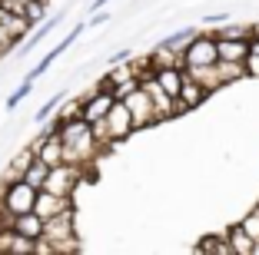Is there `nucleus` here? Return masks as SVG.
Returning <instances> with one entry per match:
<instances>
[{
	"mask_svg": "<svg viewBox=\"0 0 259 255\" xmlns=\"http://www.w3.org/2000/svg\"><path fill=\"white\" fill-rule=\"evenodd\" d=\"M246 53H249V40H223V37H216V60L243 63Z\"/></svg>",
	"mask_w": 259,
	"mask_h": 255,
	"instance_id": "4468645a",
	"label": "nucleus"
},
{
	"mask_svg": "<svg viewBox=\"0 0 259 255\" xmlns=\"http://www.w3.org/2000/svg\"><path fill=\"white\" fill-rule=\"evenodd\" d=\"M83 27H87V23H76V27H73V30H70V33H67V37H63V40H60V43L54 46V50H47V57H44V60H40L37 67L30 70V73H27V80H33V83H37L40 76H44L47 70H50V67H54V63H57V57H60V53H67L70 46H73L76 40H80V33H83Z\"/></svg>",
	"mask_w": 259,
	"mask_h": 255,
	"instance_id": "9d476101",
	"label": "nucleus"
},
{
	"mask_svg": "<svg viewBox=\"0 0 259 255\" xmlns=\"http://www.w3.org/2000/svg\"><path fill=\"white\" fill-rule=\"evenodd\" d=\"M57 136H60V146H63V163H73V166H83V169H87L90 159L100 152L90 123L80 120V116L60 123V126H57Z\"/></svg>",
	"mask_w": 259,
	"mask_h": 255,
	"instance_id": "f257e3e1",
	"label": "nucleus"
},
{
	"mask_svg": "<svg viewBox=\"0 0 259 255\" xmlns=\"http://www.w3.org/2000/svg\"><path fill=\"white\" fill-rule=\"evenodd\" d=\"M30 163H33V149L27 146V149H23V152H17V159L10 163V169H7V179H20V176H23V169H27Z\"/></svg>",
	"mask_w": 259,
	"mask_h": 255,
	"instance_id": "5701e85b",
	"label": "nucleus"
},
{
	"mask_svg": "<svg viewBox=\"0 0 259 255\" xmlns=\"http://www.w3.org/2000/svg\"><path fill=\"white\" fill-rule=\"evenodd\" d=\"M110 106H113V93L103 90V86H97V90H93L90 96L80 99V120L97 123V120H103V116H107Z\"/></svg>",
	"mask_w": 259,
	"mask_h": 255,
	"instance_id": "1a4fd4ad",
	"label": "nucleus"
},
{
	"mask_svg": "<svg viewBox=\"0 0 259 255\" xmlns=\"http://www.w3.org/2000/svg\"><path fill=\"white\" fill-rule=\"evenodd\" d=\"M10 229H14L17 235H23V239H40V232H44V219L37 216V212H20V216H10Z\"/></svg>",
	"mask_w": 259,
	"mask_h": 255,
	"instance_id": "ddd939ff",
	"label": "nucleus"
},
{
	"mask_svg": "<svg viewBox=\"0 0 259 255\" xmlns=\"http://www.w3.org/2000/svg\"><path fill=\"white\" fill-rule=\"evenodd\" d=\"M30 90H33V80H23V83H20V86H17V90H14V93H10V96H7V103H4V106H7V110H10V113H14V110H17V106H20V103H23V99L30 96Z\"/></svg>",
	"mask_w": 259,
	"mask_h": 255,
	"instance_id": "b1692460",
	"label": "nucleus"
},
{
	"mask_svg": "<svg viewBox=\"0 0 259 255\" xmlns=\"http://www.w3.org/2000/svg\"><path fill=\"white\" fill-rule=\"evenodd\" d=\"M70 206H73L70 195H54V192H47V189H37V195H33V212H37L40 219H50V216H57V212L70 209Z\"/></svg>",
	"mask_w": 259,
	"mask_h": 255,
	"instance_id": "9b49d317",
	"label": "nucleus"
},
{
	"mask_svg": "<svg viewBox=\"0 0 259 255\" xmlns=\"http://www.w3.org/2000/svg\"><path fill=\"white\" fill-rule=\"evenodd\" d=\"M130 60V50H120V53H113V57H110V63H113V67H116V63H126Z\"/></svg>",
	"mask_w": 259,
	"mask_h": 255,
	"instance_id": "7c9ffc66",
	"label": "nucleus"
},
{
	"mask_svg": "<svg viewBox=\"0 0 259 255\" xmlns=\"http://www.w3.org/2000/svg\"><path fill=\"white\" fill-rule=\"evenodd\" d=\"M216 63V37L196 30L193 40L183 46V67H213Z\"/></svg>",
	"mask_w": 259,
	"mask_h": 255,
	"instance_id": "39448f33",
	"label": "nucleus"
},
{
	"mask_svg": "<svg viewBox=\"0 0 259 255\" xmlns=\"http://www.w3.org/2000/svg\"><path fill=\"white\" fill-rule=\"evenodd\" d=\"M33 195H37V189H33L27 179H7L4 189H0V209L7 212V216L30 212L33 209Z\"/></svg>",
	"mask_w": 259,
	"mask_h": 255,
	"instance_id": "20e7f679",
	"label": "nucleus"
},
{
	"mask_svg": "<svg viewBox=\"0 0 259 255\" xmlns=\"http://www.w3.org/2000/svg\"><path fill=\"white\" fill-rule=\"evenodd\" d=\"M47 169H50V166H47V163H40V159L33 156V163L27 166V169H23V176H20V179H27L33 189H40V186H44V179H47Z\"/></svg>",
	"mask_w": 259,
	"mask_h": 255,
	"instance_id": "412c9836",
	"label": "nucleus"
},
{
	"mask_svg": "<svg viewBox=\"0 0 259 255\" xmlns=\"http://www.w3.org/2000/svg\"><path fill=\"white\" fill-rule=\"evenodd\" d=\"M27 20L33 23V27H37L40 20H47V0H27Z\"/></svg>",
	"mask_w": 259,
	"mask_h": 255,
	"instance_id": "a878e982",
	"label": "nucleus"
},
{
	"mask_svg": "<svg viewBox=\"0 0 259 255\" xmlns=\"http://www.w3.org/2000/svg\"><path fill=\"white\" fill-rule=\"evenodd\" d=\"M103 129H107V139L113 146L137 133V129H133V120H130V110L123 106V99H113V106H110L107 116H103Z\"/></svg>",
	"mask_w": 259,
	"mask_h": 255,
	"instance_id": "0eeeda50",
	"label": "nucleus"
},
{
	"mask_svg": "<svg viewBox=\"0 0 259 255\" xmlns=\"http://www.w3.org/2000/svg\"><path fill=\"white\" fill-rule=\"evenodd\" d=\"M216 73H220L223 86H226V83L243 80V76H246V67H243V63H233V60H216Z\"/></svg>",
	"mask_w": 259,
	"mask_h": 255,
	"instance_id": "a211bd4d",
	"label": "nucleus"
},
{
	"mask_svg": "<svg viewBox=\"0 0 259 255\" xmlns=\"http://www.w3.org/2000/svg\"><path fill=\"white\" fill-rule=\"evenodd\" d=\"M193 33H196L193 27H186V30H176V33H169V37H163L156 46H160V50H183V46L193 40Z\"/></svg>",
	"mask_w": 259,
	"mask_h": 255,
	"instance_id": "aec40b11",
	"label": "nucleus"
},
{
	"mask_svg": "<svg viewBox=\"0 0 259 255\" xmlns=\"http://www.w3.org/2000/svg\"><path fill=\"white\" fill-rule=\"evenodd\" d=\"M183 73L190 76V80H196L206 93H216L223 86L220 73H216V63H213V67H183Z\"/></svg>",
	"mask_w": 259,
	"mask_h": 255,
	"instance_id": "dca6fc26",
	"label": "nucleus"
},
{
	"mask_svg": "<svg viewBox=\"0 0 259 255\" xmlns=\"http://www.w3.org/2000/svg\"><path fill=\"white\" fill-rule=\"evenodd\" d=\"M252 255H259V239H256V242H252Z\"/></svg>",
	"mask_w": 259,
	"mask_h": 255,
	"instance_id": "2f4dec72",
	"label": "nucleus"
},
{
	"mask_svg": "<svg viewBox=\"0 0 259 255\" xmlns=\"http://www.w3.org/2000/svg\"><path fill=\"white\" fill-rule=\"evenodd\" d=\"M60 103H63V93H57V96H50V99H47V103H44V106L37 110V116H33V120H37V123H47V120H50V116L57 113V106H60Z\"/></svg>",
	"mask_w": 259,
	"mask_h": 255,
	"instance_id": "bb28decb",
	"label": "nucleus"
},
{
	"mask_svg": "<svg viewBox=\"0 0 259 255\" xmlns=\"http://www.w3.org/2000/svg\"><path fill=\"white\" fill-rule=\"evenodd\" d=\"M229 20V17H226V10H220V14H206L203 17V23H206V27H220V23H226Z\"/></svg>",
	"mask_w": 259,
	"mask_h": 255,
	"instance_id": "c756f323",
	"label": "nucleus"
},
{
	"mask_svg": "<svg viewBox=\"0 0 259 255\" xmlns=\"http://www.w3.org/2000/svg\"><path fill=\"white\" fill-rule=\"evenodd\" d=\"M226 242H229V252L233 255H252V235L239 222L226 229Z\"/></svg>",
	"mask_w": 259,
	"mask_h": 255,
	"instance_id": "f3484780",
	"label": "nucleus"
},
{
	"mask_svg": "<svg viewBox=\"0 0 259 255\" xmlns=\"http://www.w3.org/2000/svg\"><path fill=\"white\" fill-rule=\"evenodd\" d=\"M40 239L50 242V252H76L80 248V239H76V209L57 212V216L44 219V232Z\"/></svg>",
	"mask_w": 259,
	"mask_h": 255,
	"instance_id": "f03ea898",
	"label": "nucleus"
},
{
	"mask_svg": "<svg viewBox=\"0 0 259 255\" xmlns=\"http://www.w3.org/2000/svg\"><path fill=\"white\" fill-rule=\"evenodd\" d=\"M239 225H243L246 232L252 235V242H256L259 239V209H252L249 216H243V222H239Z\"/></svg>",
	"mask_w": 259,
	"mask_h": 255,
	"instance_id": "cd10ccee",
	"label": "nucleus"
},
{
	"mask_svg": "<svg viewBox=\"0 0 259 255\" xmlns=\"http://www.w3.org/2000/svg\"><path fill=\"white\" fill-rule=\"evenodd\" d=\"M196 252H216V255H229V242L226 235H206L196 245Z\"/></svg>",
	"mask_w": 259,
	"mask_h": 255,
	"instance_id": "4be33fe9",
	"label": "nucleus"
},
{
	"mask_svg": "<svg viewBox=\"0 0 259 255\" xmlns=\"http://www.w3.org/2000/svg\"><path fill=\"white\" fill-rule=\"evenodd\" d=\"M140 86V76L137 73H130L126 80H120V83H113V86H110V93H113V99H123L126 96V93H133Z\"/></svg>",
	"mask_w": 259,
	"mask_h": 255,
	"instance_id": "393cba45",
	"label": "nucleus"
},
{
	"mask_svg": "<svg viewBox=\"0 0 259 255\" xmlns=\"http://www.w3.org/2000/svg\"><path fill=\"white\" fill-rule=\"evenodd\" d=\"M30 30H33V23L27 20V17H17V14H10V10L0 7V57L14 50Z\"/></svg>",
	"mask_w": 259,
	"mask_h": 255,
	"instance_id": "423d86ee",
	"label": "nucleus"
},
{
	"mask_svg": "<svg viewBox=\"0 0 259 255\" xmlns=\"http://www.w3.org/2000/svg\"><path fill=\"white\" fill-rule=\"evenodd\" d=\"M213 37H223V40H249L252 37V23L249 27H239V23H220V27H216V33Z\"/></svg>",
	"mask_w": 259,
	"mask_h": 255,
	"instance_id": "6ab92c4d",
	"label": "nucleus"
},
{
	"mask_svg": "<svg viewBox=\"0 0 259 255\" xmlns=\"http://www.w3.org/2000/svg\"><path fill=\"white\" fill-rule=\"evenodd\" d=\"M83 176H87L83 166L57 163V166H50V169H47V179H44V186H40V189H47V192H54V195H70V199H73L76 186L83 182Z\"/></svg>",
	"mask_w": 259,
	"mask_h": 255,
	"instance_id": "7ed1b4c3",
	"label": "nucleus"
},
{
	"mask_svg": "<svg viewBox=\"0 0 259 255\" xmlns=\"http://www.w3.org/2000/svg\"><path fill=\"white\" fill-rule=\"evenodd\" d=\"M176 99H180V103L186 106V113H190V110H196V106H203L206 99H209V93H206L196 80H190V76L183 73V86H180V96Z\"/></svg>",
	"mask_w": 259,
	"mask_h": 255,
	"instance_id": "2eb2a0df",
	"label": "nucleus"
},
{
	"mask_svg": "<svg viewBox=\"0 0 259 255\" xmlns=\"http://www.w3.org/2000/svg\"><path fill=\"white\" fill-rule=\"evenodd\" d=\"M153 80L160 83V90L169 99H176L180 86H183V67H153Z\"/></svg>",
	"mask_w": 259,
	"mask_h": 255,
	"instance_id": "f8f14e48",
	"label": "nucleus"
},
{
	"mask_svg": "<svg viewBox=\"0 0 259 255\" xmlns=\"http://www.w3.org/2000/svg\"><path fill=\"white\" fill-rule=\"evenodd\" d=\"M243 67H246V76H259V53H246V60H243Z\"/></svg>",
	"mask_w": 259,
	"mask_h": 255,
	"instance_id": "c85d7f7f",
	"label": "nucleus"
},
{
	"mask_svg": "<svg viewBox=\"0 0 259 255\" xmlns=\"http://www.w3.org/2000/svg\"><path fill=\"white\" fill-rule=\"evenodd\" d=\"M123 106L130 110V120H133V129H146V126H156V113H153V103L146 96L143 86H137L133 93L123 96Z\"/></svg>",
	"mask_w": 259,
	"mask_h": 255,
	"instance_id": "6e6552de",
	"label": "nucleus"
}]
</instances>
